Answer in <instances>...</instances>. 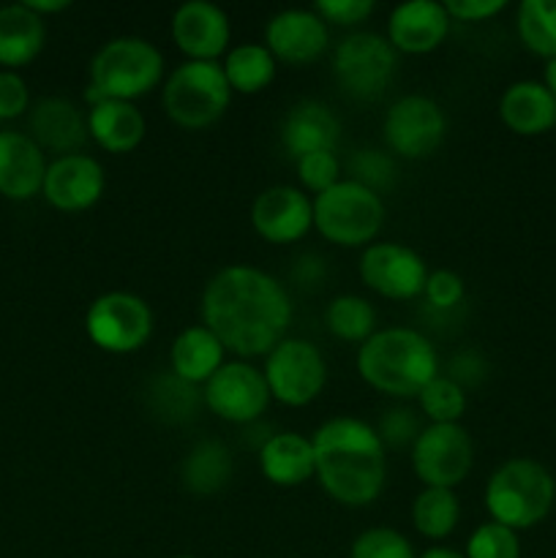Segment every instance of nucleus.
<instances>
[{
	"instance_id": "nucleus-1",
	"label": "nucleus",
	"mask_w": 556,
	"mask_h": 558,
	"mask_svg": "<svg viewBox=\"0 0 556 558\" xmlns=\"http://www.w3.org/2000/svg\"><path fill=\"white\" fill-rule=\"evenodd\" d=\"M292 300L283 283L251 265L218 270L202 292V325L238 357H262L283 341Z\"/></svg>"
},
{
	"instance_id": "nucleus-2",
	"label": "nucleus",
	"mask_w": 556,
	"mask_h": 558,
	"mask_svg": "<svg viewBox=\"0 0 556 558\" xmlns=\"http://www.w3.org/2000/svg\"><path fill=\"white\" fill-rule=\"evenodd\" d=\"M316 480L333 501L343 507H368L387 483V447L374 425L360 417H333L311 436Z\"/></svg>"
},
{
	"instance_id": "nucleus-3",
	"label": "nucleus",
	"mask_w": 556,
	"mask_h": 558,
	"mask_svg": "<svg viewBox=\"0 0 556 558\" xmlns=\"http://www.w3.org/2000/svg\"><path fill=\"white\" fill-rule=\"evenodd\" d=\"M358 374L376 392L418 398L420 390L439 376V357L423 332L412 327H387L360 343Z\"/></svg>"
},
{
	"instance_id": "nucleus-4",
	"label": "nucleus",
	"mask_w": 556,
	"mask_h": 558,
	"mask_svg": "<svg viewBox=\"0 0 556 558\" xmlns=\"http://www.w3.org/2000/svg\"><path fill=\"white\" fill-rule=\"evenodd\" d=\"M554 499L556 480L532 458H512L501 463L485 485V510L491 521L512 532L537 526L551 512Z\"/></svg>"
},
{
	"instance_id": "nucleus-5",
	"label": "nucleus",
	"mask_w": 556,
	"mask_h": 558,
	"mask_svg": "<svg viewBox=\"0 0 556 558\" xmlns=\"http://www.w3.org/2000/svg\"><path fill=\"white\" fill-rule=\"evenodd\" d=\"M232 101V87L216 60H185L164 80L161 104L174 125L200 131L221 120Z\"/></svg>"
},
{
	"instance_id": "nucleus-6",
	"label": "nucleus",
	"mask_w": 556,
	"mask_h": 558,
	"mask_svg": "<svg viewBox=\"0 0 556 558\" xmlns=\"http://www.w3.org/2000/svg\"><path fill=\"white\" fill-rule=\"evenodd\" d=\"M164 80V54L147 38L120 36L104 44L90 63V85L107 98L131 101L147 96Z\"/></svg>"
},
{
	"instance_id": "nucleus-7",
	"label": "nucleus",
	"mask_w": 556,
	"mask_h": 558,
	"mask_svg": "<svg viewBox=\"0 0 556 558\" xmlns=\"http://www.w3.org/2000/svg\"><path fill=\"white\" fill-rule=\"evenodd\" d=\"M385 223V202L376 191L341 180L325 194L314 196V227L327 243L343 248L371 245Z\"/></svg>"
},
{
	"instance_id": "nucleus-8",
	"label": "nucleus",
	"mask_w": 556,
	"mask_h": 558,
	"mask_svg": "<svg viewBox=\"0 0 556 558\" xmlns=\"http://www.w3.org/2000/svg\"><path fill=\"white\" fill-rule=\"evenodd\" d=\"M396 49L379 33H349L333 52V80L354 101H376L396 74Z\"/></svg>"
},
{
	"instance_id": "nucleus-9",
	"label": "nucleus",
	"mask_w": 556,
	"mask_h": 558,
	"mask_svg": "<svg viewBox=\"0 0 556 558\" xmlns=\"http://www.w3.org/2000/svg\"><path fill=\"white\" fill-rule=\"evenodd\" d=\"M85 332L109 354L140 352L153 336V311L140 294L104 292L87 305Z\"/></svg>"
},
{
	"instance_id": "nucleus-10",
	"label": "nucleus",
	"mask_w": 556,
	"mask_h": 558,
	"mask_svg": "<svg viewBox=\"0 0 556 558\" xmlns=\"http://www.w3.org/2000/svg\"><path fill=\"white\" fill-rule=\"evenodd\" d=\"M270 398L283 407H309L327 381V363L319 349L305 338H283L265 357L262 368Z\"/></svg>"
},
{
	"instance_id": "nucleus-11",
	"label": "nucleus",
	"mask_w": 556,
	"mask_h": 558,
	"mask_svg": "<svg viewBox=\"0 0 556 558\" xmlns=\"http://www.w3.org/2000/svg\"><path fill=\"white\" fill-rule=\"evenodd\" d=\"M472 436L461 423L428 425L412 445V469L425 488L456 490L472 472Z\"/></svg>"
},
{
	"instance_id": "nucleus-12",
	"label": "nucleus",
	"mask_w": 556,
	"mask_h": 558,
	"mask_svg": "<svg viewBox=\"0 0 556 558\" xmlns=\"http://www.w3.org/2000/svg\"><path fill=\"white\" fill-rule=\"evenodd\" d=\"M202 398L216 417L234 425H251L265 414L270 390L259 368L245 360H232L210 376V381L202 387Z\"/></svg>"
},
{
	"instance_id": "nucleus-13",
	"label": "nucleus",
	"mask_w": 556,
	"mask_h": 558,
	"mask_svg": "<svg viewBox=\"0 0 556 558\" xmlns=\"http://www.w3.org/2000/svg\"><path fill=\"white\" fill-rule=\"evenodd\" d=\"M447 120L439 104L428 96H403L387 109L385 142L401 158H428L445 140Z\"/></svg>"
},
{
	"instance_id": "nucleus-14",
	"label": "nucleus",
	"mask_w": 556,
	"mask_h": 558,
	"mask_svg": "<svg viewBox=\"0 0 556 558\" xmlns=\"http://www.w3.org/2000/svg\"><path fill=\"white\" fill-rule=\"evenodd\" d=\"M360 278L371 292L387 300H412L428 281L425 259L401 243H371L360 256Z\"/></svg>"
},
{
	"instance_id": "nucleus-15",
	"label": "nucleus",
	"mask_w": 556,
	"mask_h": 558,
	"mask_svg": "<svg viewBox=\"0 0 556 558\" xmlns=\"http://www.w3.org/2000/svg\"><path fill=\"white\" fill-rule=\"evenodd\" d=\"M251 227L273 245L298 243L314 227V199L294 185H270L251 205Z\"/></svg>"
},
{
	"instance_id": "nucleus-16",
	"label": "nucleus",
	"mask_w": 556,
	"mask_h": 558,
	"mask_svg": "<svg viewBox=\"0 0 556 558\" xmlns=\"http://www.w3.org/2000/svg\"><path fill=\"white\" fill-rule=\"evenodd\" d=\"M104 189H107V174L101 163L85 153H74L47 163L41 194L55 210L82 213L101 199Z\"/></svg>"
},
{
	"instance_id": "nucleus-17",
	"label": "nucleus",
	"mask_w": 556,
	"mask_h": 558,
	"mask_svg": "<svg viewBox=\"0 0 556 558\" xmlns=\"http://www.w3.org/2000/svg\"><path fill=\"white\" fill-rule=\"evenodd\" d=\"M330 44L327 22L314 9H283L265 27V47L281 63L309 65L325 54Z\"/></svg>"
},
{
	"instance_id": "nucleus-18",
	"label": "nucleus",
	"mask_w": 556,
	"mask_h": 558,
	"mask_svg": "<svg viewBox=\"0 0 556 558\" xmlns=\"http://www.w3.org/2000/svg\"><path fill=\"white\" fill-rule=\"evenodd\" d=\"M172 38L189 60H216L227 52L232 25L221 5L189 0L172 14Z\"/></svg>"
},
{
	"instance_id": "nucleus-19",
	"label": "nucleus",
	"mask_w": 556,
	"mask_h": 558,
	"mask_svg": "<svg viewBox=\"0 0 556 558\" xmlns=\"http://www.w3.org/2000/svg\"><path fill=\"white\" fill-rule=\"evenodd\" d=\"M450 14L436 0H409L396 5L387 20V41L396 52L428 54L450 33Z\"/></svg>"
},
{
	"instance_id": "nucleus-20",
	"label": "nucleus",
	"mask_w": 556,
	"mask_h": 558,
	"mask_svg": "<svg viewBox=\"0 0 556 558\" xmlns=\"http://www.w3.org/2000/svg\"><path fill=\"white\" fill-rule=\"evenodd\" d=\"M338 140H341V123L327 104L314 98L294 104L281 123V145L294 161L311 153H336Z\"/></svg>"
},
{
	"instance_id": "nucleus-21",
	"label": "nucleus",
	"mask_w": 556,
	"mask_h": 558,
	"mask_svg": "<svg viewBox=\"0 0 556 558\" xmlns=\"http://www.w3.org/2000/svg\"><path fill=\"white\" fill-rule=\"evenodd\" d=\"M31 140L38 147L60 153V156H74L82 150L90 131H87V114L69 98H41L31 109Z\"/></svg>"
},
{
	"instance_id": "nucleus-22",
	"label": "nucleus",
	"mask_w": 556,
	"mask_h": 558,
	"mask_svg": "<svg viewBox=\"0 0 556 558\" xmlns=\"http://www.w3.org/2000/svg\"><path fill=\"white\" fill-rule=\"evenodd\" d=\"M47 161L44 150L20 131H0V196L14 202L33 199L41 191Z\"/></svg>"
},
{
	"instance_id": "nucleus-23",
	"label": "nucleus",
	"mask_w": 556,
	"mask_h": 558,
	"mask_svg": "<svg viewBox=\"0 0 556 558\" xmlns=\"http://www.w3.org/2000/svg\"><path fill=\"white\" fill-rule=\"evenodd\" d=\"M259 469L267 483L278 488H298L316 477L314 445L294 430L270 434L259 447Z\"/></svg>"
},
{
	"instance_id": "nucleus-24",
	"label": "nucleus",
	"mask_w": 556,
	"mask_h": 558,
	"mask_svg": "<svg viewBox=\"0 0 556 558\" xmlns=\"http://www.w3.org/2000/svg\"><path fill=\"white\" fill-rule=\"evenodd\" d=\"M499 118L518 136H540L556 129V98L543 82H512L499 98Z\"/></svg>"
},
{
	"instance_id": "nucleus-25",
	"label": "nucleus",
	"mask_w": 556,
	"mask_h": 558,
	"mask_svg": "<svg viewBox=\"0 0 556 558\" xmlns=\"http://www.w3.org/2000/svg\"><path fill=\"white\" fill-rule=\"evenodd\" d=\"M87 131L98 147L120 156V153H131L142 145L147 123L136 104L107 98V101L87 109Z\"/></svg>"
},
{
	"instance_id": "nucleus-26",
	"label": "nucleus",
	"mask_w": 556,
	"mask_h": 558,
	"mask_svg": "<svg viewBox=\"0 0 556 558\" xmlns=\"http://www.w3.org/2000/svg\"><path fill=\"white\" fill-rule=\"evenodd\" d=\"M223 343L205 325H191L178 332L169 349V365L178 379L189 385H207L210 376L223 365Z\"/></svg>"
},
{
	"instance_id": "nucleus-27",
	"label": "nucleus",
	"mask_w": 556,
	"mask_h": 558,
	"mask_svg": "<svg viewBox=\"0 0 556 558\" xmlns=\"http://www.w3.org/2000/svg\"><path fill=\"white\" fill-rule=\"evenodd\" d=\"M44 38H47L44 20L25 3L0 9V65H5V71L33 63L41 54Z\"/></svg>"
},
{
	"instance_id": "nucleus-28",
	"label": "nucleus",
	"mask_w": 556,
	"mask_h": 558,
	"mask_svg": "<svg viewBox=\"0 0 556 558\" xmlns=\"http://www.w3.org/2000/svg\"><path fill=\"white\" fill-rule=\"evenodd\" d=\"M234 474L232 452L216 439L196 441L180 463V483L189 494L213 496L229 485Z\"/></svg>"
},
{
	"instance_id": "nucleus-29",
	"label": "nucleus",
	"mask_w": 556,
	"mask_h": 558,
	"mask_svg": "<svg viewBox=\"0 0 556 558\" xmlns=\"http://www.w3.org/2000/svg\"><path fill=\"white\" fill-rule=\"evenodd\" d=\"M221 69L229 87H232V93L254 96V93H262L273 80H276L278 60L273 58V52L265 44L245 41L238 44L234 49H229Z\"/></svg>"
},
{
	"instance_id": "nucleus-30",
	"label": "nucleus",
	"mask_w": 556,
	"mask_h": 558,
	"mask_svg": "<svg viewBox=\"0 0 556 558\" xmlns=\"http://www.w3.org/2000/svg\"><path fill=\"white\" fill-rule=\"evenodd\" d=\"M147 403H150L153 414L158 420L169 425H180L196 417L205 398H202V390H196L189 381L178 379L174 374H161L147 387Z\"/></svg>"
},
{
	"instance_id": "nucleus-31",
	"label": "nucleus",
	"mask_w": 556,
	"mask_h": 558,
	"mask_svg": "<svg viewBox=\"0 0 556 558\" xmlns=\"http://www.w3.org/2000/svg\"><path fill=\"white\" fill-rule=\"evenodd\" d=\"M461 505L456 490L450 488H423L412 505V523L425 539H445L456 532Z\"/></svg>"
},
{
	"instance_id": "nucleus-32",
	"label": "nucleus",
	"mask_w": 556,
	"mask_h": 558,
	"mask_svg": "<svg viewBox=\"0 0 556 558\" xmlns=\"http://www.w3.org/2000/svg\"><path fill=\"white\" fill-rule=\"evenodd\" d=\"M325 327L338 341L365 343L376 332V311L360 294H338L327 303Z\"/></svg>"
},
{
	"instance_id": "nucleus-33",
	"label": "nucleus",
	"mask_w": 556,
	"mask_h": 558,
	"mask_svg": "<svg viewBox=\"0 0 556 558\" xmlns=\"http://www.w3.org/2000/svg\"><path fill=\"white\" fill-rule=\"evenodd\" d=\"M523 47L540 58H556V0H523L516 16Z\"/></svg>"
},
{
	"instance_id": "nucleus-34",
	"label": "nucleus",
	"mask_w": 556,
	"mask_h": 558,
	"mask_svg": "<svg viewBox=\"0 0 556 558\" xmlns=\"http://www.w3.org/2000/svg\"><path fill=\"white\" fill-rule=\"evenodd\" d=\"M420 412L431 420V425L458 423L467 412V390L450 379V376H436L420 390L418 396Z\"/></svg>"
},
{
	"instance_id": "nucleus-35",
	"label": "nucleus",
	"mask_w": 556,
	"mask_h": 558,
	"mask_svg": "<svg viewBox=\"0 0 556 558\" xmlns=\"http://www.w3.org/2000/svg\"><path fill=\"white\" fill-rule=\"evenodd\" d=\"M463 556L467 558H521V539H518V532H512V529L488 521L469 534Z\"/></svg>"
},
{
	"instance_id": "nucleus-36",
	"label": "nucleus",
	"mask_w": 556,
	"mask_h": 558,
	"mask_svg": "<svg viewBox=\"0 0 556 558\" xmlns=\"http://www.w3.org/2000/svg\"><path fill=\"white\" fill-rule=\"evenodd\" d=\"M349 558H418L412 543L401 532L387 526L365 529L354 537Z\"/></svg>"
},
{
	"instance_id": "nucleus-37",
	"label": "nucleus",
	"mask_w": 556,
	"mask_h": 558,
	"mask_svg": "<svg viewBox=\"0 0 556 558\" xmlns=\"http://www.w3.org/2000/svg\"><path fill=\"white\" fill-rule=\"evenodd\" d=\"M349 172H352L349 180L382 196V191L390 189L392 180H396V163L382 150H358L349 158Z\"/></svg>"
},
{
	"instance_id": "nucleus-38",
	"label": "nucleus",
	"mask_w": 556,
	"mask_h": 558,
	"mask_svg": "<svg viewBox=\"0 0 556 558\" xmlns=\"http://www.w3.org/2000/svg\"><path fill=\"white\" fill-rule=\"evenodd\" d=\"M294 167H298V178L303 189L311 191L314 196L325 194L333 185L341 183V161H338L336 153H311V156L294 161Z\"/></svg>"
},
{
	"instance_id": "nucleus-39",
	"label": "nucleus",
	"mask_w": 556,
	"mask_h": 558,
	"mask_svg": "<svg viewBox=\"0 0 556 558\" xmlns=\"http://www.w3.org/2000/svg\"><path fill=\"white\" fill-rule=\"evenodd\" d=\"M420 423L418 414L407 407H396L390 412L382 414L379 425H376V434H379L382 445L390 447V450H407L418 441L420 436Z\"/></svg>"
},
{
	"instance_id": "nucleus-40",
	"label": "nucleus",
	"mask_w": 556,
	"mask_h": 558,
	"mask_svg": "<svg viewBox=\"0 0 556 558\" xmlns=\"http://www.w3.org/2000/svg\"><path fill=\"white\" fill-rule=\"evenodd\" d=\"M425 300L436 311H452L463 300V278L452 270L428 272V281L423 289Z\"/></svg>"
},
{
	"instance_id": "nucleus-41",
	"label": "nucleus",
	"mask_w": 556,
	"mask_h": 558,
	"mask_svg": "<svg viewBox=\"0 0 556 558\" xmlns=\"http://www.w3.org/2000/svg\"><path fill=\"white\" fill-rule=\"evenodd\" d=\"M374 0H316L314 11L327 25L352 27L374 14Z\"/></svg>"
},
{
	"instance_id": "nucleus-42",
	"label": "nucleus",
	"mask_w": 556,
	"mask_h": 558,
	"mask_svg": "<svg viewBox=\"0 0 556 558\" xmlns=\"http://www.w3.org/2000/svg\"><path fill=\"white\" fill-rule=\"evenodd\" d=\"M31 104L25 80L16 71H0V120H14L25 114Z\"/></svg>"
},
{
	"instance_id": "nucleus-43",
	"label": "nucleus",
	"mask_w": 556,
	"mask_h": 558,
	"mask_svg": "<svg viewBox=\"0 0 556 558\" xmlns=\"http://www.w3.org/2000/svg\"><path fill=\"white\" fill-rule=\"evenodd\" d=\"M450 20L458 22H483L507 9L505 0H447L445 3Z\"/></svg>"
},
{
	"instance_id": "nucleus-44",
	"label": "nucleus",
	"mask_w": 556,
	"mask_h": 558,
	"mask_svg": "<svg viewBox=\"0 0 556 558\" xmlns=\"http://www.w3.org/2000/svg\"><path fill=\"white\" fill-rule=\"evenodd\" d=\"M485 376V360L478 352H461L450 360V379L467 390L469 385H480Z\"/></svg>"
},
{
	"instance_id": "nucleus-45",
	"label": "nucleus",
	"mask_w": 556,
	"mask_h": 558,
	"mask_svg": "<svg viewBox=\"0 0 556 558\" xmlns=\"http://www.w3.org/2000/svg\"><path fill=\"white\" fill-rule=\"evenodd\" d=\"M25 5L44 20V14H58V11L69 9L71 3L69 0H25Z\"/></svg>"
},
{
	"instance_id": "nucleus-46",
	"label": "nucleus",
	"mask_w": 556,
	"mask_h": 558,
	"mask_svg": "<svg viewBox=\"0 0 556 558\" xmlns=\"http://www.w3.org/2000/svg\"><path fill=\"white\" fill-rule=\"evenodd\" d=\"M418 558H467L461 554V550H452V548H445V545H434V548L423 550Z\"/></svg>"
},
{
	"instance_id": "nucleus-47",
	"label": "nucleus",
	"mask_w": 556,
	"mask_h": 558,
	"mask_svg": "<svg viewBox=\"0 0 556 558\" xmlns=\"http://www.w3.org/2000/svg\"><path fill=\"white\" fill-rule=\"evenodd\" d=\"M543 85L548 87L551 96L556 98V58H551L548 63H545V71H543Z\"/></svg>"
},
{
	"instance_id": "nucleus-48",
	"label": "nucleus",
	"mask_w": 556,
	"mask_h": 558,
	"mask_svg": "<svg viewBox=\"0 0 556 558\" xmlns=\"http://www.w3.org/2000/svg\"><path fill=\"white\" fill-rule=\"evenodd\" d=\"M178 558H196V556H178Z\"/></svg>"
}]
</instances>
